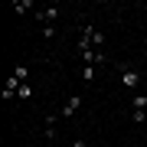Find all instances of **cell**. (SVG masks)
Returning <instances> with one entry per match:
<instances>
[{"label":"cell","mask_w":147,"mask_h":147,"mask_svg":"<svg viewBox=\"0 0 147 147\" xmlns=\"http://www.w3.org/2000/svg\"><path fill=\"white\" fill-rule=\"evenodd\" d=\"M59 147H69V144H59Z\"/></svg>","instance_id":"obj_11"},{"label":"cell","mask_w":147,"mask_h":147,"mask_svg":"<svg viewBox=\"0 0 147 147\" xmlns=\"http://www.w3.org/2000/svg\"><path fill=\"white\" fill-rule=\"evenodd\" d=\"M147 108V95H134V111H144Z\"/></svg>","instance_id":"obj_5"},{"label":"cell","mask_w":147,"mask_h":147,"mask_svg":"<svg viewBox=\"0 0 147 147\" xmlns=\"http://www.w3.org/2000/svg\"><path fill=\"white\" fill-rule=\"evenodd\" d=\"M82 79H85V82H92V79H95V65H85V72H82Z\"/></svg>","instance_id":"obj_8"},{"label":"cell","mask_w":147,"mask_h":147,"mask_svg":"<svg viewBox=\"0 0 147 147\" xmlns=\"http://www.w3.org/2000/svg\"><path fill=\"white\" fill-rule=\"evenodd\" d=\"M69 147H85V141H75V144H69Z\"/></svg>","instance_id":"obj_10"},{"label":"cell","mask_w":147,"mask_h":147,"mask_svg":"<svg viewBox=\"0 0 147 147\" xmlns=\"http://www.w3.org/2000/svg\"><path fill=\"white\" fill-rule=\"evenodd\" d=\"M16 95H20V98H33V85H20V92H16Z\"/></svg>","instance_id":"obj_7"},{"label":"cell","mask_w":147,"mask_h":147,"mask_svg":"<svg viewBox=\"0 0 147 147\" xmlns=\"http://www.w3.org/2000/svg\"><path fill=\"white\" fill-rule=\"evenodd\" d=\"M137 82H141V75H137L134 69L121 65V85H124V88H137Z\"/></svg>","instance_id":"obj_2"},{"label":"cell","mask_w":147,"mask_h":147,"mask_svg":"<svg viewBox=\"0 0 147 147\" xmlns=\"http://www.w3.org/2000/svg\"><path fill=\"white\" fill-rule=\"evenodd\" d=\"M13 7H16V13H26V10H30V7H33V3H30V0H16V3H13Z\"/></svg>","instance_id":"obj_6"},{"label":"cell","mask_w":147,"mask_h":147,"mask_svg":"<svg viewBox=\"0 0 147 147\" xmlns=\"http://www.w3.org/2000/svg\"><path fill=\"white\" fill-rule=\"evenodd\" d=\"M59 13H62L59 7H42V10H33V16H36V20H42L46 26H53V23L59 20Z\"/></svg>","instance_id":"obj_1"},{"label":"cell","mask_w":147,"mask_h":147,"mask_svg":"<svg viewBox=\"0 0 147 147\" xmlns=\"http://www.w3.org/2000/svg\"><path fill=\"white\" fill-rule=\"evenodd\" d=\"M13 92H20V79H16V75H10V79H7V88H3V98H13Z\"/></svg>","instance_id":"obj_4"},{"label":"cell","mask_w":147,"mask_h":147,"mask_svg":"<svg viewBox=\"0 0 147 147\" xmlns=\"http://www.w3.org/2000/svg\"><path fill=\"white\" fill-rule=\"evenodd\" d=\"M79 108H82V95H72V98L65 101V108L59 111V115H62V118H72V115H75Z\"/></svg>","instance_id":"obj_3"},{"label":"cell","mask_w":147,"mask_h":147,"mask_svg":"<svg viewBox=\"0 0 147 147\" xmlns=\"http://www.w3.org/2000/svg\"><path fill=\"white\" fill-rule=\"evenodd\" d=\"M13 75H16V79L23 82V79H26V65H16V69H13Z\"/></svg>","instance_id":"obj_9"}]
</instances>
